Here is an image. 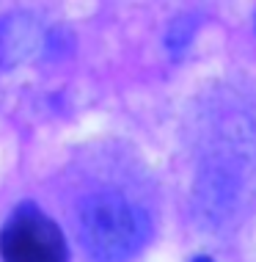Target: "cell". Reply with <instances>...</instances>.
<instances>
[{
    "label": "cell",
    "instance_id": "1",
    "mask_svg": "<svg viewBox=\"0 0 256 262\" xmlns=\"http://www.w3.org/2000/svg\"><path fill=\"white\" fill-rule=\"evenodd\" d=\"M149 235L144 210L119 193H97L80 207V240L97 262H127Z\"/></svg>",
    "mask_w": 256,
    "mask_h": 262
},
{
    "label": "cell",
    "instance_id": "2",
    "mask_svg": "<svg viewBox=\"0 0 256 262\" xmlns=\"http://www.w3.org/2000/svg\"><path fill=\"white\" fill-rule=\"evenodd\" d=\"M3 262H69V246L61 226L36 204L25 202L11 212L0 232Z\"/></svg>",
    "mask_w": 256,
    "mask_h": 262
},
{
    "label": "cell",
    "instance_id": "3",
    "mask_svg": "<svg viewBox=\"0 0 256 262\" xmlns=\"http://www.w3.org/2000/svg\"><path fill=\"white\" fill-rule=\"evenodd\" d=\"M190 31H193V28H184V23L171 25V33H168V47L171 50H182V47H188Z\"/></svg>",
    "mask_w": 256,
    "mask_h": 262
},
{
    "label": "cell",
    "instance_id": "4",
    "mask_svg": "<svg viewBox=\"0 0 256 262\" xmlns=\"http://www.w3.org/2000/svg\"><path fill=\"white\" fill-rule=\"evenodd\" d=\"M196 262H212V259H207V257H198Z\"/></svg>",
    "mask_w": 256,
    "mask_h": 262
}]
</instances>
